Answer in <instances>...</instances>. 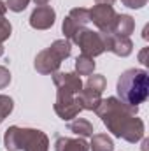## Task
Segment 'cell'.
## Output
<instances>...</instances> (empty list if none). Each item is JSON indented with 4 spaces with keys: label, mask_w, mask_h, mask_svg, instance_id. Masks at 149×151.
Wrapping results in <instances>:
<instances>
[{
    "label": "cell",
    "mask_w": 149,
    "mask_h": 151,
    "mask_svg": "<svg viewBox=\"0 0 149 151\" xmlns=\"http://www.w3.org/2000/svg\"><path fill=\"white\" fill-rule=\"evenodd\" d=\"M137 111L139 107H130L116 97L102 99L98 107L95 109L97 116L102 119V123L114 137L125 139L132 144L144 139L146 134L144 121L137 116Z\"/></svg>",
    "instance_id": "1"
},
{
    "label": "cell",
    "mask_w": 149,
    "mask_h": 151,
    "mask_svg": "<svg viewBox=\"0 0 149 151\" xmlns=\"http://www.w3.org/2000/svg\"><path fill=\"white\" fill-rule=\"evenodd\" d=\"M117 99L130 106L139 107L149 97V74L144 69H128L119 76L116 84Z\"/></svg>",
    "instance_id": "2"
},
{
    "label": "cell",
    "mask_w": 149,
    "mask_h": 151,
    "mask_svg": "<svg viewBox=\"0 0 149 151\" xmlns=\"http://www.w3.org/2000/svg\"><path fill=\"white\" fill-rule=\"evenodd\" d=\"M4 148L7 151H49V139L39 128L12 125L4 134Z\"/></svg>",
    "instance_id": "3"
},
{
    "label": "cell",
    "mask_w": 149,
    "mask_h": 151,
    "mask_svg": "<svg viewBox=\"0 0 149 151\" xmlns=\"http://www.w3.org/2000/svg\"><path fill=\"white\" fill-rule=\"evenodd\" d=\"M70 42L77 44L79 49H81V55H86L90 58H95V56H100L102 53H105V46H104L100 32L90 30L86 27L79 28Z\"/></svg>",
    "instance_id": "4"
},
{
    "label": "cell",
    "mask_w": 149,
    "mask_h": 151,
    "mask_svg": "<svg viewBox=\"0 0 149 151\" xmlns=\"http://www.w3.org/2000/svg\"><path fill=\"white\" fill-rule=\"evenodd\" d=\"M82 109L75 99V95L67 91H56V100H54V113L58 114L63 121H70L72 118L79 116Z\"/></svg>",
    "instance_id": "5"
},
{
    "label": "cell",
    "mask_w": 149,
    "mask_h": 151,
    "mask_svg": "<svg viewBox=\"0 0 149 151\" xmlns=\"http://www.w3.org/2000/svg\"><path fill=\"white\" fill-rule=\"evenodd\" d=\"M117 12L109 4H97L90 9V23H93L100 32H111V27Z\"/></svg>",
    "instance_id": "6"
},
{
    "label": "cell",
    "mask_w": 149,
    "mask_h": 151,
    "mask_svg": "<svg viewBox=\"0 0 149 151\" xmlns=\"http://www.w3.org/2000/svg\"><path fill=\"white\" fill-rule=\"evenodd\" d=\"M100 35L104 40L105 51H111L116 56H121V58H126L132 55L133 42L130 37H119V35H114L111 32H100Z\"/></svg>",
    "instance_id": "7"
},
{
    "label": "cell",
    "mask_w": 149,
    "mask_h": 151,
    "mask_svg": "<svg viewBox=\"0 0 149 151\" xmlns=\"http://www.w3.org/2000/svg\"><path fill=\"white\" fill-rule=\"evenodd\" d=\"M51 76H53L54 86L60 91H67V93L77 95L82 90V86H84L82 81H81V76H77L75 72H60V70H56Z\"/></svg>",
    "instance_id": "8"
},
{
    "label": "cell",
    "mask_w": 149,
    "mask_h": 151,
    "mask_svg": "<svg viewBox=\"0 0 149 151\" xmlns=\"http://www.w3.org/2000/svg\"><path fill=\"white\" fill-rule=\"evenodd\" d=\"M56 12L51 5H37L30 14V27L35 30H47L54 25Z\"/></svg>",
    "instance_id": "9"
},
{
    "label": "cell",
    "mask_w": 149,
    "mask_h": 151,
    "mask_svg": "<svg viewBox=\"0 0 149 151\" xmlns=\"http://www.w3.org/2000/svg\"><path fill=\"white\" fill-rule=\"evenodd\" d=\"M60 65H62V60L49 49H42L35 56V62H34V67L39 74L42 76H49V74H54L56 70H60Z\"/></svg>",
    "instance_id": "10"
},
{
    "label": "cell",
    "mask_w": 149,
    "mask_h": 151,
    "mask_svg": "<svg viewBox=\"0 0 149 151\" xmlns=\"http://www.w3.org/2000/svg\"><path fill=\"white\" fill-rule=\"evenodd\" d=\"M54 151H90V144L82 137L58 135L54 141Z\"/></svg>",
    "instance_id": "11"
},
{
    "label": "cell",
    "mask_w": 149,
    "mask_h": 151,
    "mask_svg": "<svg viewBox=\"0 0 149 151\" xmlns=\"http://www.w3.org/2000/svg\"><path fill=\"white\" fill-rule=\"evenodd\" d=\"M135 30V19L130 14H117L111 27V34L119 37H130Z\"/></svg>",
    "instance_id": "12"
},
{
    "label": "cell",
    "mask_w": 149,
    "mask_h": 151,
    "mask_svg": "<svg viewBox=\"0 0 149 151\" xmlns=\"http://www.w3.org/2000/svg\"><path fill=\"white\" fill-rule=\"evenodd\" d=\"M75 99H77V102H79L81 109L95 111V109L98 107L100 100H102V93L93 91V90H90V88H84V86H82V90L75 95Z\"/></svg>",
    "instance_id": "13"
},
{
    "label": "cell",
    "mask_w": 149,
    "mask_h": 151,
    "mask_svg": "<svg viewBox=\"0 0 149 151\" xmlns=\"http://www.w3.org/2000/svg\"><path fill=\"white\" fill-rule=\"evenodd\" d=\"M69 132L75 134L77 137L86 139V137H91L93 135V125L88 119H84V118H75L74 121L69 123Z\"/></svg>",
    "instance_id": "14"
},
{
    "label": "cell",
    "mask_w": 149,
    "mask_h": 151,
    "mask_svg": "<svg viewBox=\"0 0 149 151\" xmlns=\"http://www.w3.org/2000/svg\"><path fill=\"white\" fill-rule=\"evenodd\" d=\"M91 151H114V142L107 134H93L91 142H90Z\"/></svg>",
    "instance_id": "15"
},
{
    "label": "cell",
    "mask_w": 149,
    "mask_h": 151,
    "mask_svg": "<svg viewBox=\"0 0 149 151\" xmlns=\"http://www.w3.org/2000/svg\"><path fill=\"white\" fill-rule=\"evenodd\" d=\"M49 49L63 62V60H67V58L70 56V53H72V42H70L69 39H58V40H54V42L49 46Z\"/></svg>",
    "instance_id": "16"
},
{
    "label": "cell",
    "mask_w": 149,
    "mask_h": 151,
    "mask_svg": "<svg viewBox=\"0 0 149 151\" xmlns=\"http://www.w3.org/2000/svg\"><path fill=\"white\" fill-rule=\"evenodd\" d=\"M74 67L77 76H91L93 70H95V62H93V58H90L86 55H79L75 58Z\"/></svg>",
    "instance_id": "17"
},
{
    "label": "cell",
    "mask_w": 149,
    "mask_h": 151,
    "mask_svg": "<svg viewBox=\"0 0 149 151\" xmlns=\"http://www.w3.org/2000/svg\"><path fill=\"white\" fill-rule=\"evenodd\" d=\"M69 18L79 27H86L90 23V9L86 7H74L69 12Z\"/></svg>",
    "instance_id": "18"
},
{
    "label": "cell",
    "mask_w": 149,
    "mask_h": 151,
    "mask_svg": "<svg viewBox=\"0 0 149 151\" xmlns=\"http://www.w3.org/2000/svg\"><path fill=\"white\" fill-rule=\"evenodd\" d=\"M84 88H90L93 91L104 93V90L107 88V81H105V77L102 74H91V76H88V81H86Z\"/></svg>",
    "instance_id": "19"
},
{
    "label": "cell",
    "mask_w": 149,
    "mask_h": 151,
    "mask_svg": "<svg viewBox=\"0 0 149 151\" xmlns=\"http://www.w3.org/2000/svg\"><path fill=\"white\" fill-rule=\"evenodd\" d=\"M12 109H14V100L11 97H7V95L0 93V123L12 113Z\"/></svg>",
    "instance_id": "20"
},
{
    "label": "cell",
    "mask_w": 149,
    "mask_h": 151,
    "mask_svg": "<svg viewBox=\"0 0 149 151\" xmlns=\"http://www.w3.org/2000/svg\"><path fill=\"white\" fill-rule=\"evenodd\" d=\"M79 28H82V27L75 25L69 16H67V18L63 19V23H62V32H63L65 39H69V40H72V39H74V35L77 34V30H79Z\"/></svg>",
    "instance_id": "21"
},
{
    "label": "cell",
    "mask_w": 149,
    "mask_h": 151,
    "mask_svg": "<svg viewBox=\"0 0 149 151\" xmlns=\"http://www.w3.org/2000/svg\"><path fill=\"white\" fill-rule=\"evenodd\" d=\"M12 34V25L5 16H0V44L5 42Z\"/></svg>",
    "instance_id": "22"
},
{
    "label": "cell",
    "mask_w": 149,
    "mask_h": 151,
    "mask_svg": "<svg viewBox=\"0 0 149 151\" xmlns=\"http://www.w3.org/2000/svg\"><path fill=\"white\" fill-rule=\"evenodd\" d=\"M32 0H5V5L12 12H23Z\"/></svg>",
    "instance_id": "23"
},
{
    "label": "cell",
    "mask_w": 149,
    "mask_h": 151,
    "mask_svg": "<svg viewBox=\"0 0 149 151\" xmlns=\"http://www.w3.org/2000/svg\"><path fill=\"white\" fill-rule=\"evenodd\" d=\"M9 83H11V72H9V69L4 67V65H0V90H4L5 86H9Z\"/></svg>",
    "instance_id": "24"
},
{
    "label": "cell",
    "mask_w": 149,
    "mask_h": 151,
    "mask_svg": "<svg viewBox=\"0 0 149 151\" xmlns=\"http://www.w3.org/2000/svg\"><path fill=\"white\" fill-rule=\"evenodd\" d=\"M121 4L126 5L128 9H142L148 4V0H121Z\"/></svg>",
    "instance_id": "25"
},
{
    "label": "cell",
    "mask_w": 149,
    "mask_h": 151,
    "mask_svg": "<svg viewBox=\"0 0 149 151\" xmlns=\"http://www.w3.org/2000/svg\"><path fill=\"white\" fill-rule=\"evenodd\" d=\"M5 12H7V5H5V2L0 0V16H5Z\"/></svg>",
    "instance_id": "26"
},
{
    "label": "cell",
    "mask_w": 149,
    "mask_h": 151,
    "mask_svg": "<svg viewBox=\"0 0 149 151\" xmlns=\"http://www.w3.org/2000/svg\"><path fill=\"white\" fill-rule=\"evenodd\" d=\"M116 0H95V4H109V5H112Z\"/></svg>",
    "instance_id": "27"
},
{
    "label": "cell",
    "mask_w": 149,
    "mask_h": 151,
    "mask_svg": "<svg viewBox=\"0 0 149 151\" xmlns=\"http://www.w3.org/2000/svg\"><path fill=\"white\" fill-rule=\"evenodd\" d=\"M34 2H35L37 5H46V4H47L49 0H34Z\"/></svg>",
    "instance_id": "28"
},
{
    "label": "cell",
    "mask_w": 149,
    "mask_h": 151,
    "mask_svg": "<svg viewBox=\"0 0 149 151\" xmlns=\"http://www.w3.org/2000/svg\"><path fill=\"white\" fill-rule=\"evenodd\" d=\"M142 37H144V39H148V27L144 28V34H142Z\"/></svg>",
    "instance_id": "29"
},
{
    "label": "cell",
    "mask_w": 149,
    "mask_h": 151,
    "mask_svg": "<svg viewBox=\"0 0 149 151\" xmlns=\"http://www.w3.org/2000/svg\"><path fill=\"white\" fill-rule=\"evenodd\" d=\"M2 55H4V46L0 44V56H2Z\"/></svg>",
    "instance_id": "30"
}]
</instances>
